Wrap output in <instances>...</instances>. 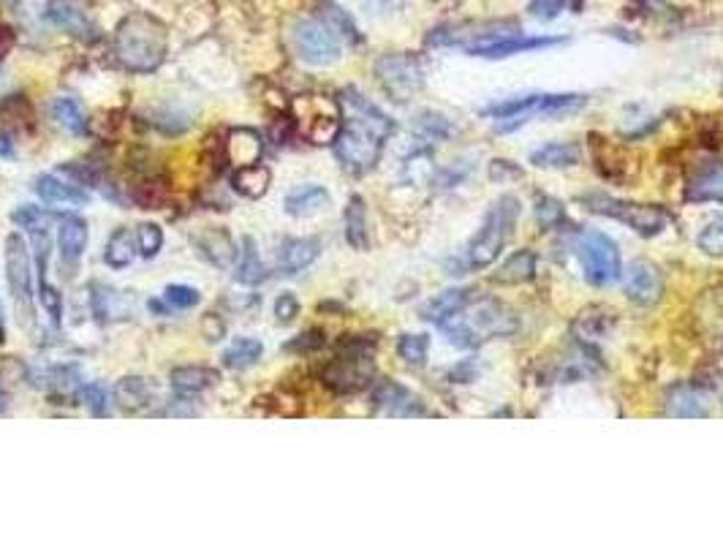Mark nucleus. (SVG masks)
Segmentation results:
<instances>
[{"label":"nucleus","mask_w":723,"mask_h":544,"mask_svg":"<svg viewBox=\"0 0 723 544\" xmlns=\"http://www.w3.org/2000/svg\"><path fill=\"white\" fill-rule=\"evenodd\" d=\"M340 109L343 126L332 142V150L348 172L365 175L378 164L386 139L395 134V120L354 88L340 93Z\"/></svg>","instance_id":"nucleus-1"},{"label":"nucleus","mask_w":723,"mask_h":544,"mask_svg":"<svg viewBox=\"0 0 723 544\" xmlns=\"http://www.w3.org/2000/svg\"><path fill=\"white\" fill-rule=\"evenodd\" d=\"M169 49V33L161 20L150 14H131L120 22L115 30V55L120 66L136 74L155 71L166 58Z\"/></svg>","instance_id":"nucleus-2"},{"label":"nucleus","mask_w":723,"mask_h":544,"mask_svg":"<svg viewBox=\"0 0 723 544\" xmlns=\"http://www.w3.org/2000/svg\"><path fill=\"white\" fill-rule=\"evenodd\" d=\"M517 218H520V199L517 196L506 194L498 202H492V207L484 215L482 229L473 234V240L465 248V270L476 272L490 267L511 240Z\"/></svg>","instance_id":"nucleus-3"},{"label":"nucleus","mask_w":723,"mask_h":544,"mask_svg":"<svg viewBox=\"0 0 723 544\" xmlns=\"http://www.w3.org/2000/svg\"><path fill=\"white\" fill-rule=\"evenodd\" d=\"M588 104V96L582 93H533V96L509 98L501 104H490L482 109L484 117L495 120V131L498 134H511L522 128L531 117L539 115H563V112H577L579 107Z\"/></svg>","instance_id":"nucleus-4"},{"label":"nucleus","mask_w":723,"mask_h":544,"mask_svg":"<svg viewBox=\"0 0 723 544\" xmlns=\"http://www.w3.org/2000/svg\"><path fill=\"white\" fill-rule=\"evenodd\" d=\"M340 349V357L329 362L321 379L340 395H351L373 381V340H346Z\"/></svg>","instance_id":"nucleus-5"},{"label":"nucleus","mask_w":723,"mask_h":544,"mask_svg":"<svg viewBox=\"0 0 723 544\" xmlns=\"http://www.w3.org/2000/svg\"><path fill=\"white\" fill-rule=\"evenodd\" d=\"M579 202L588 207L590 213L596 215H607V218H615L620 224H626L628 229H634L642 237H656L666 229L669 218L661 207L656 204H637V202H626V199H612L607 194H588L579 196Z\"/></svg>","instance_id":"nucleus-6"},{"label":"nucleus","mask_w":723,"mask_h":544,"mask_svg":"<svg viewBox=\"0 0 723 544\" xmlns=\"http://www.w3.org/2000/svg\"><path fill=\"white\" fill-rule=\"evenodd\" d=\"M577 259L585 272V281L593 286H607L623 275V262H620V248L612 237L604 232L588 229L579 234L577 240Z\"/></svg>","instance_id":"nucleus-7"},{"label":"nucleus","mask_w":723,"mask_h":544,"mask_svg":"<svg viewBox=\"0 0 723 544\" xmlns=\"http://www.w3.org/2000/svg\"><path fill=\"white\" fill-rule=\"evenodd\" d=\"M299 131L313 145H332L343 126V109L338 101L324 96H302L294 101Z\"/></svg>","instance_id":"nucleus-8"},{"label":"nucleus","mask_w":723,"mask_h":544,"mask_svg":"<svg viewBox=\"0 0 723 544\" xmlns=\"http://www.w3.org/2000/svg\"><path fill=\"white\" fill-rule=\"evenodd\" d=\"M297 55L310 66H332L340 60V39L316 17H302L291 28Z\"/></svg>","instance_id":"nucleus-9"},{"label":"nucleus","mask_w":723,"mask_h":544,"mask_svg":"<svg viewBox=\"0 0 723 544\" xmlns=\"http://www.w3.org/2000/svg\"><path fill=\"white\" fill-rule=\"evenodd\" d=\"M376 77L384 90L395 101H411V98L425 88V71L422 63L411 55H384L376 63Z\"/></svg>","instance_id":"nucleus-10"},{"label":"nucleus","mask_w":723,"mask_h":544,"mask_svg":"<svg viewBox=\"0 0 723 544\" xmlns=\"http://www.w3.org/2000/svg\"><path fill=\"white\" fill-rule=\"evenodd\" d=\"M6 281H9L11 297L17 305V313L25 327L33 324V292H30V256L25 240L14 232L6 237Z\"/></svg>","instance_id":"nucleus-11"},{"label":"nucleus","mask_w":723,"mask_h":544,"mask_svg":"<svg viewBox=\"0 0 723 544\" xmlns=\"http://www.w3.org/2000/svg\"><path fill=\"white\" fill-rule=\"evenodd\" d=\"M460 316H463L465 324L482 340L509 338V335L520 330L517 313L498 300H479V297H476L473 302H468L465 311H460Z\"/></svg>","instance_id":"nucleus-12"},{"label":"nucleus","mask_w":723,"mask_h":544,"mask_svg":"<svg viewBox=\"0 0 723 544\" xmlns=\"http://www.w3.org/2000/svg\"><path fill=\"white\" fill-rule=\"evenodd\" d=\"M623 294L637 305H653L664 294V275L653 262L639 259L623 275Z\"/></svg>","instance_id":"nucleus-13"},{"label":"nucleus","mask_w":723,"mask_h":544,"mask_svg":"<svg viewBox=\"0 0 723 544\" xmlns=\"http://www.w3.org/2000/svg\"><path fill=\"white\" fill-rule=\"evenodd\" d=\"M193 248L199 251L204 262H210L218 270H229L237 262V243L226 229H202L191 237Z\"/></svg>","instance_id":"nucleus-14"},{"label":"nucleus","mask_w":723,"mask_h":544,"mask_svg":"<svg viewBox=\"0 0 723 544\" xmlns=\"http://www.w3.org/2000/svg\"><path fill=\"white\" fill-rule=\"evenodd\" d=\"M373 408L381 414H389V417H416V414L425 411L422 400L395 381H378L376 389H373Z\"/></svg>","instance_id":"nucleus-15"},{"label":"nucleus","mask_w":723,"mask_h":544,"mask_svg":"<svg viewBox=\"0 0 723 544\" xmlns=\"http://www.w3.org/2000/svg\"><path fill=\"white\" fill-rule=\"evenodd\" d=\"M563 41L566 39H558V36H541V39H531V36L514 33V36H506V39H498V41H492V44H484V47L471 49L468 55H473V58L501 60V58H511V55H520V52H536V49L555 47V44H563Z\"/></svg>","instance_id":"nucleus-16"},{"label":"nucleus","mask_w":723,"mask_h":544,"mask_svg":"<svg viewBox=\"0 0 723 544\" xmlns=\"http://www.w3.org/2000/svg\"><path fill=\"white\" fill-rule=\"evenodd\" d=\"M321 256L319 237H289L278 248V270L280 275H297L308 270L310 264Z\"/></svg>","instance_id":"nucleus-17"},{"label":"nucleus","mask_w":723,"mask_h":544,"mask_svg":"<svg viewBox=\"0 0 723 544\" xmlns=\"http://www.w3.org/2000/svg\"><path fill=\"white\" fill-rule=\"evenodd\" d=\"M131 297L126 292H117L112 286H104V283H90V311L96 316L101 324L115 319H126L128 313L134 311L131 305Z\"/></svg>","instance_id":"nucleus-18"},{"label":"nucleus","mask_w":723,"mask_h":544,"mask_svg":"<svg viewBox=\"0 0 723 544\" xmlns=\"http://www.w3.org/2000/svg\"><path fill=\"white\" fill-rule=\"evenodd\" d=\"M47 17L58 28L68 30L71 36H77V39H96V25L87 20L85 11L79 9L77 3H71V0H49Z\"/></svg>","instance_id":"nucleus-19"},{"label":"nucleus","mask_w":723,"mask_h":544,"mask_svg":"<svg viewBox=\"0 0 723 544\" xmlns=\"http://www.w3.org/2000/svg\"><path fill=\"white\" fill-rule=\"evenodd\" d=\"M33 191L39 194L41 202L55 204V207H82V204L90 202V194H87L85 188L63 183L55 175H41L36 185H33Z\"/></svg>","instance_id":"nucleus-20"},{"label":"nucleus","mask_w":723,"mask_h":544,"mask_svg":"<svg viewBox=\"0 0 723 544\" xmlns=\"http://www.w3.org/2000/svg\"><path fill=\"white\" fill-rule=\"evenodd\" d=\"M169 379L180 398H193V395H202L215 387L221 381V373L215 368H204V365H185V368H174Z\"/></svg>","instance_id":"nucleus-21"},{"label":"nucleus","mask_w":723,"mask_h":544,"mask_svg":"<svg viewBox=\"0 0 723 544\" xmlns=\"http://www.w3.org/2000/svg\"><path fill=\"white\" fill-rule=\"evenodd\" d=\"M685 202H723V164L702 166L685 185Z\"/></svg>","instance_id":"nucleus-22"},{"label":"nucleus","mask_w":723,"mask_h":544,"mask_svg":"<svg viewBox=\"0 0 723 544\" xmlns=\"http://www.w3.org/2000/svg\"><path fill=\"white\" fill-rule=\"evenodd\" d=\"M261 150H264L261 136L259 131H253V128H234V131H229V136H226V158H229V164H234V169L248 164H259Z\"/></svg>","instance_id":"nucleus-23"},{"label":"nucleus","mask_w":723,"mask_h":544,"mask_svg":"<svg viewBox=\"0 0 723 544\" xmlns=\"http://www.w3.org/2000/svg\"><path fill=\"white\" fill-rule=\"evenodd\" d=\"M476 300V292L473 289H446L438 297H433L430 302L422 305V319L433 321V324H441V321L452 319L460 311L468 308V302Z\"/></svg>","instance_id":"nucleus-24"},{"label":"nucleus","mask_w":723,"mask_h":544,"mask_svg":"<svg viewBox=\"0 0 723 544\" xmlns=\"http://www.w3.org/2000/svg\"><path fill=\"white\" fill-rule=\"evenodd\" d=\"M536 253L528 251V248H522V251H514L511 256H506V262L498 267V272L492 275V281L501 283V286H520V283H528L533 281V275H536Z\"/></svg>","instance_id":"nucleus-25"},{"label":"nucleus","mask_w":723,"mask_h":544,"mask_svg":"<svg viewBox=\"0 0 723 544\" xmlns=\"http://www.w3.org/2000/svg\"><path fill=\"white\" fill-rule=\"evenodd\" d=\"M234 278L242 286H259L270 278V270L267 264L261 262L259 248H256V240L253 237H242L240 245V259H237V267H234Z\"/></svg>","instance_id":"nucleus-26"},{"label":"nucleus","mask_w":723,"mask_h":544,"mask_svg":"<svg viewBox=\"0 0 723 544\" xmlns=\"http://www.w3.org/2000/svg\"><path fill=\"white\" fill-rule=\"evenodd\" d=\"M582 161V150L574 142H550L531 153V164L539 169H569Z\"/></svg>","instance_id":"nucleus-27"},{"label":"nucleus","mask_w":723,"mask_h":544,"mask_svg":"<svg viewBox=\"0 0 723 544\" xmlns=\"http://www.w3.org/2000/svg\"><path fill=\"white\" fill-rule=\"evenodd\" d=\"M272 185V172L264 164H248L234 169L232 188L245 199H261V196L270 191Z\"/></svg>","instance_id":"nucleus-28"},{"label":"nucleus","mask_w":723,"mask_h":544,"mask_svg":"<svg viewBox=\"0 0 723 544\" xmlns=\"http://www.w3.org/2000/svg\"><path fill=\"white\" fill-rule=\"evenodd\" d=\"M58 245H60V253H63V259H66V262H77L79 256H82L87 248L85 218H79V215H66V218H60Z\"/></svg>","instance_id":"nucleus-29"},{"label":"nucleus","mask_w":723,"mask_h":544,"mask_svg":"<svg viewBox=\"0 0 723 544\" xmlns=\"http://www.w3.org/2000/svg\"><path fill=\"white\" fill-rule=\"evenodd\" d=\"M343 221H346L348 245H351L354 251H367V248H370V237H367V215L362 196H351Z\"/></svg>","instance_id":"nucleus-30"},{"label":"nucleus","mask_w":723,"mask_h":544,"mask_svg":"<svg viewBox=\"0 0 723 544\" xmlns=\"http://www.w3.org/2000/svg\"><path fill=\"white\" fill-rule=\"evenodd\" d=\"M329 204V191L321 185H302L297 191L286 196V213L289 215H310L319 213L321 207Z\"/></svg>","instance_id":"nucleus-31"},{"label":"nucleus","mask_w":723,"mask_h":544,"mask_svg":"<svg viewBox=\"0 0 723 544\" xmlns=\"http://www.w3.org/2000/svg\"><path fill=\"white\" fill-rule=\"evenodd\" d=\"M136 243H134V234L128 232L126 226H120L112 232V237L107 240V248H104V262L112 267V270H123L128 264L136 259Z\"/></svg>","instance_id":"nucleus-32"},{"label":"nucleus","mask_w":723,"mask_h":544,"mask_svg":"<svg viewBox=\"0 0 723 544\" xmlns=\"http://www.w3.org/2000/svg\"><path fill=\"white\" fill-rule=\"evenodd\" d=\"M115 403L123 411H142L153 403V389L145 379H123L115 387Z\"/></svg>","instance_id":"nucleus-33"},{"label":"nucleus","mask_w":723,"mask_h":544,"mask_svg":"<svg viewBox=\"0 0 723 544\" xmlns=\"http://www.w3.org/2000/svg\"><path fill=\"white\" fill-rule=\"evenodd\" d=\"M261 354H264V346H261V340L237 338L232 343V346H229V349L223 351L221 360L229 370H248L261 360Z\"/></svg>","instance_id":"nucleus-34"},{"label":"nucleus","mask_w":723,"mask_h":544,"mask_svg":"<svg viewBox=\"0 0 723 544\" xmlns=\"http://www.w3.org/2000/svg\"><path fill=\"white\" fill-rule=\"evenodd\" d=\"M672 417H707V403L694 387H675L666 398Z\"/></svg>","instance_id":"nucleus-35"},{"label":"nucleus","mask_w":723,"mask_h":544,"mask_svg":"<svg viewBox=\"0 0 723 544\" xmlns=\"http://www.w3.org/2000/svg\"><path fill=\"white\" fill-rule=\"evenodd\" d=\"M49 112H52V120H55L60 128L71 131V134L79 136L87 131L85 112H82V107H79L74 98H66V96L55 98V101H52V107H49Z\"/></svg>","instance_id":"nucleus-36"},{"label":"nucleus","mask_w":723,"mask_h":544,"mask_svg":"<svg viewBox=\"0 0 723 544\" xmlns=\"http://www.w3.org/2000/svg\"><path fill=\"white\" fill-rule=\"evenodd\" d=\"M77 384V368H63V365H58V368H44L41 373H33V387L60 392V395H68L71 389H77Z\"/></svg>","instance_id":"nucleus-37"},{"label":"nucleus","mask_w":723,"mask_h":544,"mask_svg":"<svg viewBox=\"0 0 723 544\" xmlns=\"http://www.w3.org/2000/svg\"><path fill=\"white\" fill-rule=\"evenodd\" d=\"M324 25H327L338 39H346L351 41V44H357L362 36H359V28H357V22L351 20L348 17L346 11L340 9V6H335V3H321V17H319Z\"/></svg>","instance_id":"nucleus-38"},{"label":"nucleus","mask_w":723,"mask_h":544,"mask_svg":"<svg viewBox=\"0 0 723 544\" xmlns=\"http://www.w3.org/2000/svg\"><path fill=\"white\" fill-rule=\"evenodd\" d=\"M11 221L33 234V232H47V226L55 221V215L49 213V210H44V207L22 204L20 210H14V213H11Z\"/></svg>","instance_id":"nucleus-39"},{"label":"nucleus","mask_w":723,"mask_h":544,"mask_svg":"<svg viewBox=\"0 0 723 544\" xmlns=\"http://www.w3.org/2000/svg\"><path fill=\"white\" fill-rule=\"evenodd\" d=\"M427 351H430V338L427 335H403L397 340V354L400 360L408 362V365H425L427 362Z\"/></svg>","instance_id":"nucleus-40"},{"label":"nucleus","mask_w":723,"mask_h":544,"mask_svg":"<svg viewBox=\"0 0 723 544\" xmlns=\"http://www.w3.org/2000/svg\"><path fill=\"white\" fill-rule=\"evenodd\" d=\"M536 221H539L541 229H555V226L566 221V210H563V204L558 199L539 196L536 199Z\"/></svg>","instance_id":"nucleus-41"},{"label":"nucleus","mask_w":723,"mask_h":544,"mask_svg":"<svg viewBox=\"0 0 723 544\" xmlns=\"http://www.w3.org/2000/svg\"><path fill=\"white\" fill-rule=\"evenodd\" d=\"M136 248L145 259H153L158 256V251L164 248V232L158 224H142L136 229Z\"/></svg>","instance_id":"nucleus-42"},{"label":"nucleus","mask_w":723,"mask_h":544,"mask_svg":"<svg viewBox=\"0 0 723 544\" xmlns=\"http://www.w3.org/2000/svg\"><path fill=\"white\" fill-rule=\"evenodd\" d=\"M77 400H82L96 417H104L109 411V392L101 384H85L77 389Z\"/></svg>","instance_id":"nucleus-43"},{"label":"nucleus","mask_w":723,"mask_h":544,"mask_svg":"<svg viewBox=\"0 0 723 544\" xmlns=\"http://www.w3.org/2000/svg\"><path fill=\"white\" fill-rule=\"evenodd\" d=\"M696 245H699V251H704L707 256H723V221L704 226L699 237H696Z\"/></svg>","instance_id":"nucleus-44"},{"label":"nucleus","mask_w":723,"mask_h":544,"mask_svg":"<svg viewBox=\"0 0 723 544\" xmlns=\"http://www.w3.org/2000/svg\"><path fill=\"white\" fill-rule=\"evenodd\" d=\"M164 300L172 305V308H180V311H188L193 305H199V292L191 289V286H180V283H174V286H166L164 292Z\"/></svg>","instance_id":"nucleus-45"},{"label":"nucleus","mask_w":723,"mask_h":544,"mask_svg":"<svg viewBox=\"0 0 723 544\" xmlns=\"http://www.w3.org/2000/svg\"><path fill=\"white\" fill-rule=\"evenodd\" d=\"M275 316H278L280 324H291V321L299 316V300L291 292H283L275 300Z\"/></svg>","instance_id":"nucleus-46"},{"label":"nucleus","mask_w":723,"mask_h":544,"mask_svg":"<svg viewBox=\"0 0 723 544\" xmlns=\"http://www.w3.org/2000/svg\"><path fill=\"white\" fill-rule=\"evenodd\" d=\"M563 6H566V0H533L531 11L536 20L547 22V20H555L560 11H563Z\"/></svg>","instance_id":"nucleus-47"},{"label":"nucleus","mask_w":723,"mask_h":544,"mask_svg":"<svg viewBox=\"0 0 723 544\" xmlns=\"http://www.w3.org/2000/svg\"><path fill=\"white\" fill-rule=\"evenodd\" d=\"M202 335L210 343H218V340H223V335H226V324H223L215 313H207L202 319Z\"/></svg>","instance_id":"nucleus-48"},{"label":"nucleus","mask_w":723,"mask_h":544,"mask_svg":"<svg viewBox=\"0 0 723 544\" xmlns=\"http://www.w3.org/2000/svg\"><path fill=\"white\" fill-rule=\"evenodd\" d=\"M416 120H419V117H416ZM419 126L425 128V131H427V134H430V136H449V131H452V128H449V123H446L444 117L430 115V112H427V115H422V120H419Z\"/></svg>","instance_id":"nucleus-49"},{"label":"nucleus","mask_w":723,"mask_h":544,"mask_svg":"<svg viewBox=\"0 0 723 544\" xmlns=\"http://www.w3.org/2000/svg\"><path fill=\"white\" fill-rule=\"evenodd\" d=\"M520 166H514L511 161H503V158H495L490 164V177L495 180V183H501L503 177L509 180V177H520Z\"/></svg>","instance_id":"nucleus-50"},{"label":"nucleus","mask_w":723,"mask_h":544,"mask_svg":"<svg viewBox=\"0 0 723 544\" xmlns=\"http://www.w3.org/2000/svg\"><path fill=\"white\" fill-rule=\"evenodd\" d=\"M319 346H324V332L310 330V332H305V335H299V340H294L289 349L310 351V349H319Z\"/></svg>","instance_id":"nucleus-51"},{"label":"nucleus","mask_w":723,"mask_h":544,"mask_svg":"<svg viewBox=\"0 0 723 544\" xmlns=\"http://www.w3.org/2000/svg\"><path fill=\"white\" fill-rule=\"evenodd\" d=\"M473 373H476V365H473L471 360H465V368H463V362H460V365H457V368L452 370V381L471 379Z\"/></svg>","instance_id":"nucleus-52"},{"label":"nucleus","mask_w":723,"mask_h":544,"mask_svg":"<svg viewBox=\"0 0 723 544\" xmlns=\"http://www.w3.org/2000/svg\"><path fill=\"white\" fill-rule=\"evenodd\" d=\"M11 44H14V36H11V30L9 28H0V58H3L6 52H9Z\"/></svg>","instance_id":"nucleus-53"},{"label":"nucleus","mask_w":723,"mask_h":544,"mask_svg":"<svg viewBox=\"0 0 723 544\" xmlns=\"http://www.w3.org/2000/svg\"><path fill=\"white\" fill-rule=\"evenodd\" d=\"M0 158H14V142L6 134H0Z\"/></svg>","instance_id":"nucleus-54"},{"label":"nucleus","mask_w":723,"mask_h":544,"mask_svg":"<svg viewBox=\"0 0 723 544\" xmlns=\"http://www.w3.org/2000/svg\"><path fill=\"white\" fill-rule=\"evenodd\" d=\"M6 406H9V395L3 392V387H0V414L6 411Z\"/></svg>","instance_id":"nucleus-55"},{"label":"nucleus","mask_w":723,"mask_h":544,"mask_svg":"<svg viewBox=\"0 0 723 544\" xmlns=\"http://www.w3.org/2000/svg\"><path fill=\"white\" fill-rule=\"evenodd\" d=\"M6 340V321H3V308H0V343Z\"/></svg>","instance_id":"nucleus-56"}]
</instances>
